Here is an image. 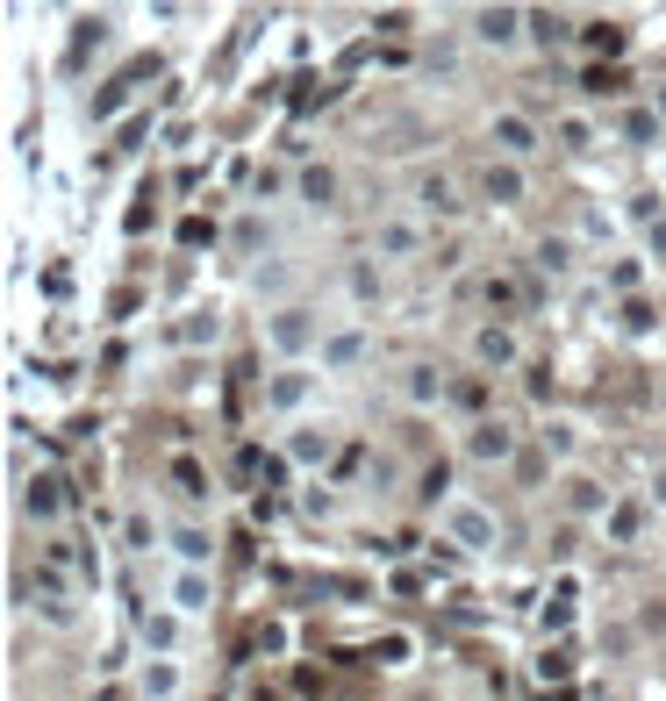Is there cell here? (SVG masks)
I'll use <instances>...</instances> for the list:
<instances>
[{
	"label": "cell",
	"mask_w": 666,
	"mask_h": 701,
	"mask_svg": "<svg viewBox=\"0 0 666 701\" xmlns=\"http://www.w3.org/2000/svg\"><path fill=\"white\" fill-rule=\"evenodd\" d=\"M402 394L416 408H430V401H445V373H437V365H408V379H402Z\"/></svg>",
	"instance_id": "obj_13"
},
{
	"label": "cell",
	"mask_w": 666,
	"mask_h": 701,
	"mask_svg": "<svg viewBox=\"0 0 666 701\" xmlns=\"http://www.w3.org/2000/svg\"><path fill=\"white\" fill-rule=\"evenodd\" d=\"M531 36H538V43H566L573 22H566V14H552V8H538V14H531Z\"/></svg>",
	"instance_id": "obj_17"
},
{
	"label": "cell",
	"mask_w": 666,
	"mask_h": 701,
	"mask_svg": "<svg viewBox=\"0 0 666 701\" xmlns=\"http://www.w3.org/2000/svg\"><path fill=\"white\" fill-rule=\"evenodd\" d=\"M358 358H366V329H337V337H323V365H330V373H352Z\"/></svg>",
	"instance_id": "obj_7"
},
{
	"label": "cell",
	"mask_w": 666,
	"mask_h": 701,
	"mask_svg": "<svg viewBox=\"0 0 666 701\" xmlns=\"http://www.w3.org/2000/svg\"><path fill=\"white\" fill-rule=\"evenodd\" d=\"M301 401H309V373H272L266 379V408L287 416V408H301Z\"/></svg>",
	"instance_id": "obj_10"
},
{
	"label": "cell",
	"mask_w": 666,
	"mask_h": 701,
	"mask_svg": "<svg viewBox=\"0 0 666 701\" xmlns=\"http://www.w3.org/2000/svg\"><path fill=\"white\" fill-rule=\"evenodd\" d=\"M566 673H573V651H559V645H552V651L538 659V680H566Z\"/></svg>",
	"instance_id": "obj_30"
},
{
	"label": "cell",
	"mask_w": 666,
	"mask_h": 701,
	"mask_svg": "<svg viewBox=\"0 0 666 701\" xmlns=\"http://www.w3.org/2000/svg\"><path fill=\"white\" fill-rule=\"evenodd\" d=\"M653 115H659V122H666V86H659V94H653Z\"/></svg>",
	"instance_id": "obj_39"
},
{
	"label": "cell",
	"mask_w": 666,
	"mask_h": 701,
	"mask_svg": "<svg viewBox=\"0 0 666 701\" xmlns=\"http://www.w3.org/2000/svg\"><path fill=\"white\" fill-rule=\"evenodd\" d=\"M402 659H408V637L387 630V637H381V666H402Z\"/></svg>",
	"instance_id": "obj_32"
},
{
	"label": "cell",
	"mask_w": 666,
	"mask_h": 701,
	"mask_svg": "<svg viewBox=\"0 0 666 701\" xmlns=\"http://www.w3.org/2000/svg\"><path fill=\"white\" fill-rule=\"evenodd\" d=\"M624 136H631V144H653V136H659V115H653V108H631V115H624Z\"/></svg>",
	"instance_id": "obj_25"
},
{
	"label": "cell",
	"mask_w": 666,
	"mask_h": 701,
	"mask_svg": "<svg viewBox=\"0 0 666 701\" xmlns=\"http://www.w3.org/2000/svg\"><path fill=\"white\" fill-rule=\"evenodd\" d=\"M474 358H480V365H517V337H509L502 323H488V329L474 337Z\"/></svg>",
	"instance_id": "obj_12"
},
{
	"label": "cell",
	"mask_w": 666,
	"mask_h": 701,
	"mask_svg": "<svg viewBox=\"0 0 666 701\" xmlns=\"http://www.w3.org/2000/svg\"><path fill=\"white\" fill-rule=\"evenodd\" d=\"M287 459L294 465H323L330 459V430H294L287 437Z\"/></svg>",
	"instance_id": "obj_14"
},
{
	"label": "cell",
	"mask_w": 666,
	"mask_h": 701,
	"mask_svg": "<svg viewBox=\"0 0 666 701\" xmlns=\"http://www.w3.org/2000/svg\"><path fill=\"white\" fill-rule=\"evenodd\" d=\"M466 451H474L480 465H509L517 459V430H509V422H474V430H466Z\"/></svg>",
	"instance_id": "obj_3"
},
{
	"label": "cell",
	"mask_w": 666,
	"mask_h": 701,
	"mask_svg": "<svg viewBox=\"0 0 666 701\" xmlns=\"http://www.w3.org/2000/svg\"><path fill=\"white\" fill-rule=\"evenodd\" d=\"M616 86H624V72H616V65H587L581 72V94H616Z\"/></svg>",
	"instance_id": "obj_22"
},
{
	"label": "cell",
	"mask_w": 666,
	"mask_h": 701,
	"mask_svg": "<svg viewBox=\"0 0 666 701\" xmlns=\"http://www.w3.org/2000/svg\"><path fill=\"white\" fill-rule=\"evenodd\" d=\"M144 645H150V651H173V645H179V622H173V616H144Z\"/></svg>",
	"instance_id": "obj_19"
},
{
	"label": "cell",
	"mask_w": 666,
	"mask_h": 701,
	"mask_svg": "<svg viewBox=\"0 0 666 701\" xmlns=\"http://www.w3.org/2000/svg\"><path fill=\"white\" fill-rule=\"evenodd\" d=\"M538 265H544V272H566V265H573V243H566V237H544V243H538Z\"/></svg>",
	"instance_id": "obj_23"
},
{
	"label": "cell",
	"mask_w": 666,
	"mask_h": 701,
	"mask_svg": "<svg viewBox=\"0 0 666 701\" xmlns=\"http://www.w3.org/2000/svg\"><path fill=\"white\" fill-rule=\"evenodd\" d=\"M638 523H645V509H638V501H616V509H610V537H616V544H631V537H638Z\"/></svg>",
	"instance_id": "obj_16"
},
{
	"label": "cell",
	"mask_w": 666,
	"mask_h": 701,
	"mask_svg": "<svg viewBox=\"0 0 666 701\" xmlns=\"http://www.w3.org/2000/svg\"><path fill=\"white\" fill-rule=\"evenodd\" d=\"M480 193H488L495 208H517L523 201V172L517 165H488V172H480Z\"/></svg>",
	"instance_id": "obj_5"
},
{
	"label": "cell",
	"mask_w": 666,
	"mask_h": 701,
	"mask_svg": "<svg viewBox=\"0 0 666 701\" xmlns=\"http://www.w3.org/2000/svg\"><path fill=\"white\" fill-rule=\"evenodd\" d=\"M544 451H559V459L573 451V430H566V422H552V430H544Z\"/></svg>",
	"instance_id": "obj_34"
},
{
	"label": "cell",
	"mask_w": 666,
	"mask_h": 701,
	"mask_svg": "<svg viewBox=\"0 0 666 701\" xmlns=\"http://www.w3.org/2000/svg\"><path fill=\"white\" fill-rule=\"evenodd\" d=\"M566 509H573V515L602 509V486H595V480H566Z\"/></svg>",
	"instance_id": "obj_24"
},
{
	"label": "cell",
	"mask_w": 666,
	"mask_h": 701,
	"mask_svg": "<svg viewBox=\"0 0 666 701\" xmlns=\"http://www.w3.org/2000/svg\"><path fill=\"white\" fill-rule=\"evenodd\" d=\"M294 187H301V201H309V208H330V201H337V172H323V165H309Z\"/></svg>",
	"instance_id": "obj_15"
},
{
	"label": "cell",
	"mask_w": 666,
	"mask_h": 701,
	"mask_svg": "<svg viewBox=\"0 0 666 701\" xmlns=\"http://www.w3.org/2000/svg\"><path fill=\"white\" fill-rule=\"evenodd\" d=\"M381 251L387 258H408V251H416V230H408V222H381Z\"/></svg>",
	"instance_id": "obj_20"
},
{
	"label": "cell",
	"mask_w": 666,
	"mask_h": 701,
	"mask_svg": "<svg viewBox=\"0 0 666 701\" xmlns=\"http://www.w3.org/2000/svg\"><path fill=\"white\" fill-rule=\"evenodd\" d=\"M173 480H179V494H187V501L208 494V480H201V465H194V459H173Z\"/></svg>",
	"instance_id": "obj_26"
},
{
	"label": "cell",
	"mask_w": 666,
	"mask_h": 701,
	"mask_svg": "<svg viewBox=\"0 0 666 701\" xmlns=\"http://www.w3.org/2000/svg\"><path fill=\"white\" fill-rule=\"evenodd\" d=\"M495 144H502L509 158H531V150H538V129H531L523 115H495Z\"/></svg>",
	"instance_id": "obj_8"
},
{
	"label": "cell",
	"mask_w": 666,
	"mask_h": 701,
	"mask_svg": "<svg viewBox=\"0 0 666 701\" xmlns=\"http://www.w3.org/2000/svg\"><path fill=\"white\" fill-rule=\"evenodd\" d=\"M445 537L459 544V552H495V515L474 509V501H451L445 509Z\"/></svg>",
	"instance_id": "obj_2"
},
{
	"label": "cell",
	"mask_w": 666,
	"mask_h": 701,
	"mask_svg": "<svg viewBox=\"0 0 666 701\" xmlns=\"http://www.w3.org/2000/svg\"><path fill=\"white\" fill-rule=\"evenodd\" d=\"M624 329H653V308H645V301H624Z\"/></svg>",
	"instance_id": "obj_36"
},
{
	"label": "cell",
	"mask_w": 666,
	"mask_h": 701,
	"mask_svg": "<svg viewBox=\"0 0 666 701\" xmlns=\"http://www.w3.org/2000/svg\"><path fill=\"white\" fill-rule=\"evenodd\" d=\"M173 608H179V616H201V608H208V573L179 566V580H173Z\"/></svg>",
	"instance_id": "obj_11"
},
{
	"label": "cell",
	"mask_w": 666,
	"mask_h": 701,
	"mask_svg": "<svg viewBox=\"0 0 666 701\" xmlns=\"http://www.w3.org/2000/svg\"><path fill=\"white\" fill-rule=\"evenodd\" d=\"M259 651H287V622H259Z\"/></svg>",
	"instance_id": "obj_33"
},
{
	"label": "cell",
	"mask_w": 666,
	"mask_h": 701,
	"mask_svg": "<svg viewBox=\"0 0 666 701\" xmlns=\"http://www.w3.org/2000/svg\"><path fill=\"white\" fill-rule=\"evenodd\" d=\"M523 22H531L523 8H480V14H474L480 43H495V51H502V43H517V36H523Z\"/></svg>",
	"instance_id": "obj_4"
},
{
	"label": "cell",
	"mask_w": 666,
	"mask_h": 701,
	"mask_svg": "<svg viewBox=\"0 0 666 701\" xmlns=\"http://www.w3.org/2000/svg\"><path fill=\"white\" fill-rule=\"evenodd\" d=\"M173 552H179V566H194V573H208V558H216V537L208 530H173Z\"/></svg>",
	"instance_id": "obj_9"
},
{
	"label": "cell",
	"mask_w": 666,
	"mask_h": 701,
	"mask_svg": "<svg viewBox=\"0 0 666 701\" xmlns=\"http://www.w3.org/2000/svg\"><path fill=\"white\" fill-rule=\"evenodd\" d=\"M566 622H573V580L552 594V608H544V630H566Z\"/></svg>",
	"instance_id": "obj_28"
},
{
	"label": "cell",
	"mask_w": 666,
	"mask_h": 701,
	"mask_svg": "<svg viewBox=\"0 0 666 701\" xmlns=\"http://www.w3.org/2000/svg\"><path fill=\"white\" fill-rule=\"evenodd\" d=\"M624 29H616V22H587V51H602V57H616V51H624Z\"/></svg>",
	"instance_id": "obj_18"
},
{
	"label": "cell",
	"mask_w": 666,
	"mask_h": 701,
	"mask_svg": "<svg viewBox=\"0 0 666 701\" xmlns=\"http://www.w3.org/2000/svg\"><path fill=\"white\" fill-rule=\"evenodd\" d=\"M58 501H65V480H58V472H37V480H29V494H22V509L37 515V523H51Z\"/></svg>",
	"instance_id": "obj_6"
},
{
	"label": "cell",
	"mask_w": 666,
	"mask_h": 701,
	"mask_svg": "<svg viewBox=\"0 0 666 701\" xmlns=\"http://www.w3.org/2000/svg\"><path fill=\"white\" fill-rule=\"evenodd\" d=\"M123 537L136 544V552H150V523H144V515H129V523H123Z\"/></svg>",
	"instance_id": "obj_37"
},
{
	"label": "cell",
	"mask_w": 666,
	"mask_h": 701,
	"mask_svg": "<svg viewBox=\"0 0 666 701\" xmlns=\"http://www.w3.org/2000/svg\"><path fill=\"white\" fill-rule=\"evenodd\" d=\"M266 237H272V230H266L259 216H244V222L230 230V243H237V251H266Z\"/></svg>",
	"instance_id": "obj_27"
},
{
	"label": "cell",
	"mask_w": 666,
	"mask_h": 701,
	"mask_svg": "<svg viewBox=\"0 0 666 701\" xmlns=\"http://www.w3.org/2000/svg\"><path fill=\"white\" fill-rule=\"evenodd\" d=\"M416 201H423V208H437V216H451V208H459V201H451V179H445V172H437V179H423V193H416Z\"/></svg>",
	"instance_id": "obj_21"
},
{
	"label": "cell",
	"mask_w": 666,
	"mask_h": 701,
	"mask_svg": "<svg viewBox=\"0 0 666 701\" xmlns=\"http://www.w3.org/2000/svg\"><path fill=\"white\" fill-rule=\"evenodd\" d=\"M266 344L280 350V358H301V350L315 344V315L294 308V301H287V308H272V315H266Z\"/></svg>",
	"instance_id": "obj_1"
},
{
	"label": "cell",
	"mask_w": 666,
	"mask_h": 701,
	"mask_svg": "<svg viewBox=\"0 0 666 701\" xmlns=\"http://www.w3.org/2000/svg\"><path fill=\"white\" fill-rule=\"evenodd\" d=\"M287 465H294V459H266V465H259V480H266V486H287Z\"/></svg>",
	"instance_id": "obj_38"
},
{
	"label": "cell",
	"mask_w": 666,
	"mask_h": 701,
	"mask_svg": "<svg viewBox=\"0 0 666 701\" xmlns=\"http://www.w3.org/2000/svg\"><path fill=\"white\" fill-rule=\"evenodd\" d=\"M445 486H451V465H430V472H423V494H430V501L445 494Z\"/></svg>",
	"instance_id": "obj_35"
},
{
	"label": "cell",
	"mask_w": 666,
	"mask_h": 701,
	"mask_svg": "<svg viewBox=\"0 0 666 701\" xmlns=\"http://www.w3.org/2000/svg\"><path fill=\"white\" fill-rule=\"evenodd\" d=\"M559 144H566V150H587V144H595V129H587L581 115H566V122H559Z\"/></svg>",
	"instance_id": "obj_29"
},
{
	"label": "cell",
	"mask_w": 666,
	"mask_h": 701,
	"mask_svg": "<svg viewBox=\"0 0 666 701\" xmlns=\"http://www.w3.org/2000/svg\"><path fill=\"white\" fill-rule=\"evenodd\" d=\"M173 688H179V673H173V666L158 659V666H150V673H144V694H158V701H165V694H173Z\"/></svg>",
	"instance_id": "obj_31"
}]
</instances>
